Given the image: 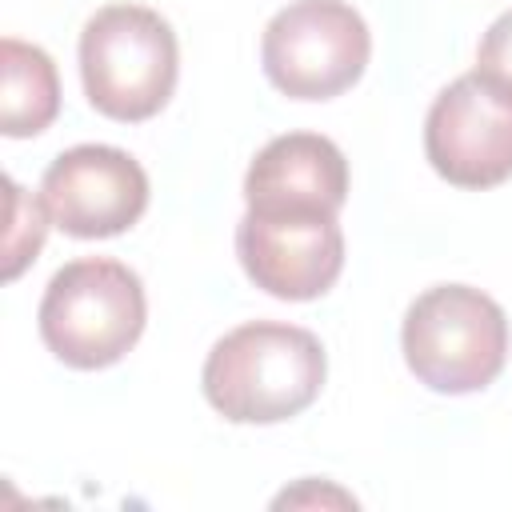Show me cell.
I'll use <instances>...</instances> for the list:
<instances>
[{
    "instance_id": "obj_2",
    "label": "cell",
    "mask_w": 512,
    "mask_h": 512,
    "mask_svg": "<svg viewBox=\"0 0 512 512\" xmlns=\"http://www.w3.org/2000/svg\"><path fill=\"white\" fill-rule=\"evenodd\" d=\"M180 76L172 24L140 4H108L80 32V80L88 104L124 124L156 116Z\"/></svg>"
},
{
    "instance_id": "obj_9",
    "label": "cell",
    "mask_w": 512,
    "mask_h": 512,
    "mask_svg": "<svg viewBox=\"0 0 512 512\" xmlns=\"http://www.w3.org/2000/svg\"><path fill=\"white\" fill-rule=\"evenodd\" d=\"M252 212H324L336 216L348 200V160L316 132H288L268 140L244 176Z\"/></svg>"
},
{
    "instance_id": "obj_10",
    "label": "cell",
    "mask_w": 512,
    "mask_h": 512,
    "mask_svg": "<svg viewBox=\"0 0 512 512\" xmlns=\"http://www.w3.org/2000/svg\"><path fill=\"white\" fill-rule=\"evenodd\" d=\"M60 112V76L44 48L4 36L0 44V132L20 140L44 132Z\"/></svg>"
},
{
    "instance_id": "obj_13",
    "label": "cell",
    "mask_w": 512,
    "mask_h": 512,
    "mask_svg": "<svg viewBox=\"0 0 512 512\" xmlns=\"http://www.w3.org/2000/svg\"><path fill=\"white\" fill-rule=\"evenodd\" d=\"M324 504V500H332V504H356L348 492H340V488H324L320 484V492H316V480H304L300 488H292V492H280L276 496V508H284V504Z\"/></svg>"
},
{
    "instance_id": "obj_8",
    "label": "cell",
    "mask_w": 512,
    "mask_h": 512,
    "mask_svg": "<svg viewBox=\"0 0 512 512\" xmlns=\"http://www.w3.org/2000/svg\"><path fill=\"white\" fill-rule=\"evenodd\" d=\"M236 256L256 288L276 300H316L344 268V232L324 212H244Z\"/></svg>"
},
{
    "instance_id": "obj_11",
    "label": "cell",
    "mask_w": 512,
    "mask_h": 512,
    "mask_svg": "<svg viewBox=\"0 0 512 512\" xmlns=\"http://www.w3.org/2000/svg\"><path fill=\"white\" fill-rule=\"evenodd\" d=\"M8 200H12V232H8V268L4 276H20L28 260H36L44 232H48V208L44 200H28L16 180H8Z\"/></svg>"
},
{
    "instance_id": "obj_12",
    "label": "cell",
    "mask_w": 512,
    "mask_h": 512,
    "mask_svg": "<svg viewBox=\"0 0 512 512\" xmlns=\"http://www.w3.org/2000/svg\"><path fill=\"white\" fill-rule=\"evenodd\" d=\"M476 68H480V72H492V76H500V80L512 84V8L500 12V16L488 24V32H484V40H480V48H476Z\"/></svg>"
},
{
    "instance_id": "obj_4",
    "label": "cell",
    "mask_w": 512,
    "mask_h": 512,
    "mask_svg": "<svg viewBox=\"0 0 512 512\" xmlns=\"http://www.w3.org/2000/svg\"><path fill=\"white\" fill-rule=\"evenodd\" d=\"M412 376L444 396L488 388L508 360L504 308L468 284H436L412 300L400 332Z\"/></svg>"
},
{
    "instance_id": "obj_3",
    "label": "cell",
    "mask_w": 512,
    "mask_h": 512,
    "mask_svg": "<svg viewBox=\"0 0 512 512\" xmlns=\"http://www.w3.org/2000/svg\"><path fill=\"white\" fill-rule=\"evenodd\" d=\"M40 340L68 368L92 372L116 364L144 332L148 304L140 276L108 256L64 264L40 300Z\"/></svg>"
},
{
    "instance_id": "obj_1",
    "label": "cell",
    "mask_w": 512,
    "mask_h": 512,
    "mask_svg": "<svg viewBox=\"0 0 512 512\" xmlns=\"http://www.w3.org/2000/svg\"><path fill=\"white\" fill-rule=\"evenodd\" d=\"M328 356L308 328L252 320L220 336L204 360V396L232 424H280L324 388Z\"/></svg>"
},
{
    "instance_id": "obj_5",
    "label": "cell",
    "mask_w": 512,
    "mask_h": 512,
    "mask_svg": "<svg viewBox=\"0 0 512 512\" xmlns=\"http://www.w3.org/2000/svg\"><path fill=\"white\" fill-rule=\"evenodd\" d=\"M372 56L364 16L344 0H292L260 40V64L272 88L292 100H332L348 92Z\"/></svg>"
},
{
    "instance_id": "obj_6",
    "label": "cell",
    "mask_w": 512,
    "mask_h": 512,
    "mask_svg": "<svg viewBox=\"0 0 512 512\" xmlns=\"http://www.w3.org/2000/svg\"><path fill=\"white\" fill-rule=\"evenodd\" d=\"M424 152L456 188H496L512 176V84L492 72L456 76L428 108Z\"/></svg>"
},
{
    "instance_id": "obj_7",
    "label": "cell",
    "mask_w": 512,
    "mask_h": 512,
    "mask_svg": "<svg viewBox=\"0 0 512 512\" xmlns=\"http://www.w3.org/2000/svg\"><path fill=\"white\" fill-rule=\"evenodd\" d=\"M40 200L60 232L76 240H104L128 232L144 216L148 176L124 148L76 144L48 164Z\"/></svg>"
}]
</instances>
